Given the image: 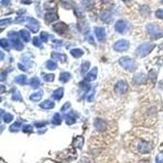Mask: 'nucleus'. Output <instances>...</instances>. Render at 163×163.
Here are the masks:
<instances>
[{
  "mask_svg": "<svg viewBox=\"0 0 163 163\" xmlns=\"http://www.w3.org/2000/svg\"><path fill=\"white\" fill-rule=\"evenodd\" d=\"M119 64L121 65L122 68L130 72H134L136 69L137 66L134 60L131 59L129 57H122L119 60Z\"/></svg>",
  "mask_w": 163,
  "mask_h": 163,
  "instance_id": "obj_1",
  "label": "nucleus"
},
{
  "mask_svg": "<svg viewBox=\"0 0 163 163\" xmlns=\"http://www.w3.org/2000/svg\"><path fill=\"white\" fill-rule=\"evenodd\" d=\"M146 29H147V31L148 33L152 38H155V39H157V38H161L163 36V30L160 29L159 27L157 26L156 24L154 23H150L147 25L146 26Z\"/></svg>",
  "mask_w": 163,
  "mask_h": 163,
  "instance_id": "obj_2",
  "label": "nucleus"
},
{
  "mask_svg": "<svg viewBox=\"0 0 163 163\" xmlns=\"http://www.w3.org/2000/svg\"><path fill=\"white\" fill-rule=\"evenodd\" d=\"M155 45L150 43V42H146L144 44H141L136 50V53L138 56L140 57H144L148 56V54L152 52V50L154 48Z\"/></svg>",
  "mask_w": 163,
  "mask_h": 163,
  "instance_id": "obj_3",
  "label": "nucleus"
},
{
  "mask_svg": "<svg viewBox=\"0 0 163 163\" xmlns=\"http://www.w3.org/2000/svg\"><path fill=\"white\" fill-rule=\"evenodd\" d=\"M19 35L20 34L18 33H16V32H10L8 34L9 39H10V41L12 43L13 47L17 50V51H21L23 49L24 46H23L22 42H20V40Z\"/></svg>",
  "mask_w": 163,
  "mask_h": 163,
  "instance_id": "obj_4",
  "label": "nucleus"
},
{
  "mask_svg": "<svg viewBox=\"0 0 163 163\" xmlns=\"http://www.w3.org/2000/svg\"><path fill=\"white\" fill-rule=\"evenodd\" d=\"M26 27L28 29H30L33 33H37L39 30V23L38 22L37 20L34 18H30V17H27L26 18Z\"/></svg>",
  "mask_w": 163,
  "mask_h": 163,
  "instance_id": "obj_5",
  "label": "nucleus"
},
{
  "mask_svg": "<svg viewBox=\"0 0 163 163\" xmlns=\"http://www.w3.org/2000/svg\"><path fill=\"white\" fill-rule=\"evenodd\" d=\"M130 43L127 40H120L117 42L114 45V48L115 51L118 52H123V51H126L129 47Z\"/></svg>",
  "mask_w": 163,
  "mask_h": 163,
  "instance_id": "obj_6",
  "label": "nucleus"
},
{
  "mask_svg": "<svg viewBox=\"0 0 163 163\" xmlns=\"http://www.w3.org/2000/svg\"><path fill=\"white\" fill-rule=\"evenodd\" d=\"M137 148H138V151L141 153H148L151 150V144L148 142L142 140L139 142Z\"/></svg>",
  "mask_w": 163,
  "mask_h": 163,
  "instance_id": "obj_7",
  "label": "nucleus"
},
{
  "mask_svg": "<svg viewBox=\"0 0 163 163\" xmlns=\"http://www.w3.org/2000/svg\"><path fill=\"white\" fill-rule=\"evenodd\" d=\"M128 90V84L126 81H120L116 85V91L120 94H124Z\"/></svg>",
  "mask_w": 163,
  "mask_h": 163,
  "instance_id": "obj_8",
  "label": "nucleus"
},
{
  "mask_svg": "<svg viewBox=\"0 0 163 163\" xmlns=\"http://www.w3.org/2000/svg\"><path fill=\"white\" fill-rule=\"evenodd\" d=\"M53 29L54 30L57 32L58 34H63V33H65V31L67 30V29H68V26L65 25L64 22H59V23H56V24H55L53 25Z\"/></svg>",
  "mask_w": 163,
  "mask_h": 163,
  "instance_id": "obj_9",
  "label": "nucleus"
},
{
  "mask_svg": "<svg viewBox=\"0 0 163 163\" xmlns=\"http://www.w3.org/2000/svg\"><path fill=\"white\" fill-rule=\"evenodd\" d=\"M127 28V23L125 20H118V22L115 24V30L118 31V33H123L125 32Z\"/></svg>",
  "mask_w": 163,
  "mask_h": 163,
  "instance_id": "obj_10",
  "label": "nucleus"
},
{
  "mask_svg": "<svg viewBox=\"0 0 163 163\" xmlns=\"http://www.w3.org/2000/svg\"><path fill=\"white\" fill-rule=\"evenodd\" d=\"M94 126H95V129L99 131H104L107 127L106 122L104 121V120H102V119H99V118L95 120Z\"/></svg>",
  "mask_w": 163,
  "mask_h": 163,
  "instance_id": "obj_11",
  "label": "nucleus"
},
{
  "mask_svg": "<svg viewBox=\"0 0 163 163\" xmlns=\"http://www.w3.org/2000/svg\"><path fill=\"white\" fill-rule=\"evenodd\" d=\"M147 79V77L144 73H137L135 74L134 78H133V81L135 82V83L136 84H142L144 83V82Z\"/></svg>",
  "mask_w": 163,
  "mask_h": 163,
  "instance_id": "obj_12",
  "label": "nucleus"
},
{
  "mask_svg": "<svg viewBox=\"0 0 163 163\" xmlns=\"http://www.w3.org/2000/svg\"><path fill=\"white\" fill-rule=\"evenodd\" d=\"M95 35L96 38L99 41H104L105 38V35H106V32L104 28H96L95 29Z\"/></svg>",
  "mask_w": 163,
  "mask_h": 163,
  "instance_id": "obj_13",
  "label": "nucleus"
},
{
  "mask_svg": "<svg viewBox=\"0 0 163 163\" xmlns=\"http://www.w3.org/2000/svg\"><path fill=\"white\" fill-rule=\"evenodd\" d=\"M97 68L95 67V68H93L91 69V72H89V73L87 74V77H86V82H93L94 80L96 79V77H97Z\"/></svg>",
  "mask_w": 163,
  "mask_h": 163,
  "instance_id": "obj_14",
  "label": "nucleus"
},
{
  "mask_svg": "<svg viewBox=\"0 0 163 163\" xmlns=\"http://www.w3.org/2000/svg\"><path fill=\"white\" fill-rule=\"evenodd\" d=\"M100 18L103 21H104L107 24H109L112 21V15L110 13V11H103L101 12V15H100Z\"/></svg>",
  "mask_w": 163,
  "mask_h": 163,
  "instance_id": "obj_15",
  "label": "nucleus"
},
{
  "mask_svg": "<svg viewBox=\"0 0 163 163\" xmlns=\"http://www.w3.org/2000/svg\"><path fill=\"white\" fill-rule=\"evenodd\" d=\"M84 144V139L83 137L82 136H78L73 140V146L74 147V148H82L83 147V145Z\"/></svg>",
  "mask_w": 163,
  "mask_h": 163,
  "instance_id": "obj_16",
  "label": "nucleus"
},
{
  "mask_svg": "<svg viewBox=\"0 0 163 163\" xmlns=\"http://www.w3.org/2000/svg\"><path fill=\"white\" fill-rule=\"evenodd\" d=\"M63 95H64V88L60 87V88H58V89H56V91H54L53 94H52V97L55 99L59 100V99H61L63 97Z\"/></svg>",
  "mask_w": 163,
  "mask_h": 163,
  "instance_id": "obj_17",
  "label": "nucleus"
},
{
  "mask_svg": "<svg viewBox=\"0 0 163 163\" xmlns=\"http://www.w3.org/2000/svg\"><path fill=\"white\" fill-rule=\"evenodd\" d=\"M58 18H59V16L55 12H48L45 15V20H47V22L55 21V20H58Z\"/></svg>",
  "mask_w": 163,
  "mask_h": 163,
  "instance_id": "obj_18",
  "label": "nucleus"
},
{
  "mask_svg": "<svg viewBox=\"0 0 163 163\" xmlns=\"http://www.w3.org/2000/svg\"><path fill=\"white\" fill-rule=\"evenodd\" d=\"M39 106H40V108L44 109H52L55 106V104H54L53 101H51V100L47 99L45 101L41 103Z\"/></svg>",
  "mask_w": 163,
  "mask_h": 163,
  "instance_id": "obj_19",
  "label": "nucleus"
},
{
  "mask_svg": "<svg viewBox=\"0 0 163 163\" xmlns=\"http://www.w3.org/2000/svg\"><path fill=\"white\" fill-rule=\"evenodd\" d=\"M76 121V117L75 115L72 113H68L66 114L65 116V122L68 124V125H72Z\"/></svg>",
  "mask_w": 163,
  "mask_h": 163,
  "instance_id": "obj_20",
  "label": "nucleus"
},
{
  "mask_svg": "<svg viewBox=\"0 0 163 163\" xmlns=\"http://www.w3.org/2000/svg\"><path fill=\"white\" fill-rule=\"evenodd\" d=\"M42 94H43L42 91H38V92H35L34 94H32V95H30V99L31 100L34 101V102H37V101H39V100L42 99Z\"/></svg>",
  "mask_w": 163,
  "mask_h": 163,
  "instance_id": "obj_21",
  "label": "nucleus"
},
{
  "mask_svg": "<svg viewBox=\"0 0 163 163\" xmlns=\"http://www.w3.org/2000/svg\"><path fill=\"white\" fill-rule=\"evenodd\" d=\"M19 34L25 42H27L30 41V33L27 30H21L19 32Z\"/></svg>",
  "mask_w": 163,
  "mask_h": 163,
  "instance_id": "obj_22",
  "label": "nucleus"
},
{
  "mask_svg": "<svg viewBox=\"0 0 163 163\" xmlns=\"http://www.w3.org/2000/svg\"><path fill=\"white\" fill-rule=\"evenodd\" d=\"M52 57L55 59V60H57V61H60L61 62H65L66 61V56L63 54H60L57 53V52H52Z\"/></svg>",
  "mask_w": 163,
  "mask_h": 163,
  "instance_id": "obj_23",
  "label": "nucleus"
},
{
  "mask_svg": "<svg viewBox=\"0 0 163 163\" xmlns=\"http://www.w3.org/2000/svg\"><path fill=\"white\" fill-rule=\"evenodd\" d=\"M70 54L75 58H79L83 55V51L79 48H73L70 51Z\"/></svg>",
  "mask_w": 163,
  "mask_h": 163,
  "instance_id": "obj_24",
  "label": "nucleus"
},
{
  "mask_svg": "<svg viewBox=\"0 0 163 163\" xmlns=\"http://www.w3.org/2000/svg\"><path fill=\"white\" fill-rule=\"evenodd\" d=\"M70 78H71V75H70V73L68 72H64V73H61V76H60V81L62 82V83H66V82H68V80L70 79Z\"/></svg>",
  "mask_w": 163,
  "mask_h": 163,
  "instance_id": "obj_25",
  "label": "nucleus"
},
{
  "mask_svg": "<svg viewBox=\"0 0 163 163\" xmlns=\"http://www.w3.org/2000/svg\"><path fill=\"white\" fill-rule=\"evenodd\" d=\"M30 86L33 88H38L41 85V83H40V80L38 79V78H31L30 79Z\"/></svg>",
  "mask_w": 163,
  "mask_h": 163,
  "instance_id": "obj_26",
  "label": "nucleus"
},
{
  "mask_svg": "<svg viewBox=\"0 0 163 163\" xmlns=\"http://www.w3.org/2000/svg\"><path fill=\"white\" fill-rule=\"evenodd\" d=\"M27 78L25 75H20V76L16 78V82L20 85H24L26 83Z\"/></svg>",
  "mask_w": 163,
  "mask_h": 163,
  "instance_id": "obj_27",
  "label": "nucleus"
},
{
  "mask_svg": "<svg viewBox=\"0 0 163 163\" xmlns=\"http://www.w3.org/2000/svg\"><path fill=\"white\" fill-rule=\"evenodd\" d=\"M20 126H21V122L16 121V122H15L14 124H12V125L10 126V131H11V132H16V131H19Z\"/></svg>",
  "mask_w": 163,
  "mask_h": 163,
  "instance_id": "obj_28",
  "label": "nucleus"
},
{
  "mask_svg": "<svg viewBox=\"0 0 163 163\" xmlns=\"http://www.w3.org/2000/svg\"><path fill=\"white\" fill-rule=\"evenodd\" d=\"M90 65H91V64H90L88 61H85V62L83 63V65H82V69H81V73H82L83 75H84V74L88 71V69L90 68Z\"/></svg>",
  "mask_w": 163,
  "mask_h": 163,
  "instance_id": "obj_29",
  "label": "nucleus"
},
{
  "mask_svg": "<svg viewBox=\"0 0 163 163\" xmlns=\"http://www.w3.org/2000/svg\"><path fill=\"white\" fill-rule=\"evenodd\" d=\"M52 122L55 124V125H60L61 123V117L59 114H55V115L52 118Z\"/></svg>",
  "mask_w": 163,
  "mask_h": 163,
  "instance_id": "obj_30",
  "label": "nucleus"
},
{
  "mask_svg": "<svg viewBox=\"0 0 163 163\" xmlns=\"http://www.w3.org/2000/svg\"><path fill=\"white\" fill-rule=\"evenodd\" d=\"M46 66H47V68H48V69H50V70H55V69L57 68L56 63L52 61H47V64H46Z\"/></svg>",
  "mask_w": 163,
  "mask_h": 163,
  "instance_id": "obj_31",
  "label": "nucleus"
},
{
  "mask_svg": "<svg viewBox=\"0 0 163 163\" xmlns=\"http://www.w3.org/2000/svg\"><path fill=\"white\" fill-rule=\"evenodd\" d=\"M0 46H1L2 48H4V49L5 50H9V48H10V47H9V42H8V40L5 39V38H2V39L0 40Z\"/></svg>",
  "mask_w": 163,
  "mask_h": 163,
  "instance_id": "obj_32",
  "label": "nucleus"
},
{
  "mask_svg": "<svg viewBox=\"0 0 163 163\" xmlns=\"http://www.w3.org/2000/svg\"><path fill=\"white\" fill-rule=\"evenodd\" d=\"M73 4H74V3H73V0H62V5H63V7L65 8H68V5H69L70 8H73Z\"/></svg>",
  "mask_w": 163,
  "mask_h": 163,
  "instance_id": "obj_33",
  "label": "nucleus"
},
{
  "mask_svg": "<svg viewBox=\"0 0 163 163\" xmlns=\"http://www.w3.org/2000/svg\"><path fill=\"white\" fill-rule=\"evenodd\" d=\"M94 96H95V90L92 89V90H91V91L87 93V101H89V102L93 101V99H94Z\"/></svg>",
  "mask_w": 163,
  "mask_h": 163,
  "instance_id": "obj_34",
  "label": "nucleus"
},
{
  "mask_svg": "<svg viewBox=\"0 0 163 163\" xmlns=\"http://www.w3.org/2000/svg\"><path fill=\"white\" fill-rule=\"evenodd\" d=\"M55 78V75L54 74H52V73H49V74H44L43 75V79L46 82H48V83H51L52 82Z\"/></svg>",
  "mask_w": 163,
  "mask_h": 163,
  "instance_id": "obj_35",
  "label": "nucleus"
},
{
  "mask_svg": "<svg viewBox=\"0 0 163 163\" xmlns=\"http://www.w3.org/2000/svg\"><path fill=\"white\" fill-rule=\"evenodd\" d=\"M12 99L16 100V101H22V97H21V95L19 91H16L15 93H13Z\"/></svg>",
  "mask_w": 163,
  "mask_h": 163,
  "instance_id": "obj_36",
  "label": "nucleus"
},
{
  "mask_svg": "<svg viewBox=\"0 0 163 163\" xmlns=\"http://www.w3.org/2000/svg\"><path fill=\"white\" fill-rule=\"evenodd\" d=\"M3 118H4V121L6 123H9V122H11L13 120V116L11 114H6L3 117Z\"/></svg>",
  "mask_w": 163,
  "mask_h": 163,
  "instance_id": "obj_37",
  "label": "nucleus"
},
{
  "mask_svg": "<svg viewBox=\"0 0 163 163\" xmlns=\"http://www.w3.org/2000/svg\"><path fill=\"white\" fill-rule=\"evenodd\" d=\"M34 131V127L31 125H25L23 126V131L25 133H31Z\"/></svg>",
  "mask_w": 163,
  "mask_h": 163,
  "instance_id": "obj_38",
  "label": "nucleus"
},
{
  "mask_svg": "<svg viewBox=\"0 0 163 163\" xmlns=\"http://www.w3.org/2000/svg\"><path fill=\"white\" fill-rule=\"evenodd\" d=\"M48 34L47 33H46V32H42L41 34H40V38H41V40H42V42H47V40H48Z\"/></svg>",
  "mask_w": 163,
  "mask_h": 163,
  "instance_id": "obj_39",
  "label": "nucleus"
},
{
  "mask_svg": "<svg viewBox=\"0 0 163 163\" xmlns=\"http://www.w3.org/2000/svg\"><path fill=\"white\" fill-rule=\"evenodd\" d=\"M33 43H34V46L36 47H42V42H41V40L39 39V38L38 37H35L33 39Z\"/></svg>",
  "mask_w": 163,
  "mask_h": 163,
  "instance_id": "obj_40",
  "label": "nucleus"
},
{
  "mask_svg": "<svg viewBox=\"0 0 163 163\" xmlns=\"http://www.w3.org/2000/svg\"><path fill=\"white\" fill-rule=\"evenodd\" d=\"M155 15L157 17H158L160 19H163V9H158L155 12Z\"/></svg>",
  "mask_w": 163,
  "mask_h": 163,
  "instance_id": "obj_41",
  "label": "nucleus"
},
{
  "mask_svg": "<svg viewBox=\"0 0 163 163\" xmlns=\"http://www.w3.org/2000/svg\"><path fill=\"white\" fill-rule=\"evenodd\" d=\"M156 163H163V152L157 155L156 158Z\"/></svg>",
  "mask_w": 163,
  "mask_h": 163,
  "instance_id": "obj_42",
  "label": "nucleus"
},
{
  "mask_svg": "<svg viewBox=\"0 0 163 163\" xmlns=\"http://www.w3.org/2000/svg\"><path fill=\"white\" fill-rule=\"evenodd\" d=\"M11 21V19H5V20H1L0 21V25L1 26H4V25H7V24H9Z\"/></svg>",
  "mask_w": 163,
  "mask_h": 163,
  "instance_id": "obj_43",
  "label": "nucleus"
},
{
  "mask_svg": "<svg viewBox=\"0 0 163 163\" xmlns=\"http://www.w3.org/2000/svg\"><path fill=\"white\" fill-rule=\"evenodd\" d=\"M10 4H11V0H1V4H2V6L7 7L8 5H10Z\"/></svg>",
  "mask_w": 163,
  "mask_h": 163,
  "instance_id": "obj_44",
  "label": "nucleus"
},
{
  "mask_svg": "<svg viewBox=\"0 0 163 163\" xmlns=\"http://www.w3.org/2000/svg\"><path fill=\"white\" fill-rule=\"evenodd\" d=\"M18 67H19L21 70H23V71H26L27 70V66L24 63H19L18 64Z\"/></svg>",
  "mask_w": 163,
  "mask_h": 163,
  "instance_id": "obj_45",
  "label": "nucleus"
},
{
  "mask_svg": "<svg viewBox=\"0 0 163 163\" xmlns=\"http://www.w3.org/2000/svg\"><path fill=\"white\" fill-rule=\"evenodd\" d=\"M46 124H47L46 122H40V123H39V122H36V123H35V126H36L38 128H41L43 126H45Z\"/></svg>",
  "mask_w": 163,
  "mask_h": 163,
  "instance_id": "obj_46",
  "label": "nucleus"
},
{
  "mask_svg": "<svg viewBox=\"0 0 163 163\" xmlns=\"http://www.w3.org/2000/svg\"><path fill=\"white\" fill-rule=\"evenodd\" d=\"M69 107H70V104H69V103H66V104H65V105H64V106H63V108H62V111H63V112H64V111H65V110H67L68 109V108H69Z\"/></svg>",
  "mask_w": 163,
  "mask_h": 163,
  "instance_id": "obj_47",
  "label": "nucleus"
},
{
  "mask_svg": "<svg viewBox=\"0 0 163 163\" xmlns=\"http://www.w3.org/2000/svg\"><path fill=\"white\" fill-rule=\"evenodd\" d=\"M21 3L24 4H31V0H21Z\"/></svg>",
  "mask_w": 163,
  "mask_h": 163,
  "instance_id": "obj_48",
  "label": "nucleus"
},
{
  "mask_svg": "<svg viewBox=\"0 0 163 163\" xmlns=\"http://www.w3.org/2000/svg\"><path fill=\"white\" fill-rule=\"evenodd\" d=\"M1 87H2V91H1V93H3L4 91V86H1Z\"/></svg>",
  "mask_w": 163,
  "mask_h": 163,
  "instance_id": "obj_49",
  "label": "nucleus"
},
{
  "mask_svg": "<svg viewBox=\"0 0 163 163\" xmlns=\"http://www.w3.org/2000/svg\"><path fill=\"white\" fill-rule=\"evenodd\" d=\"M102 2H104V3H106V2H108L109 0H101Z\"/></svg>",
  "mask_w": 163,
  "mask_h": 163,
  "instance_id": "obj_50",
  "label": "nucleus"
},
{
  "mask_svg": "<svg viewBox=\"0 0 163 163\" xmlns=\"http://www.w3.org/2000/svg\"><path fill=\"white\" fill-rule=\"evenodd\" d=\"M122 1H124V2H128V1H131V0H122Z\"/></svg>",
  "mask_w": 163,
  "mask_h": 163,
  "instance_id": "obj_51",
  "label": "nucleus"
},
{
  "mask_svg": "<svg viewBox=\"0 0 163 163\" xmlns=\"http://www.w3.org/2000/svg\"><path fill=\"white\" fill-rule=\"evenodd\" d=\"M161 2H162V4H163V0H161Z\"/></svg>",
  "mask_w": 163,
  "mask_h": 163,
  "instance_id": "obj_52",
  "label": "nucleus"
}]
</instances>
